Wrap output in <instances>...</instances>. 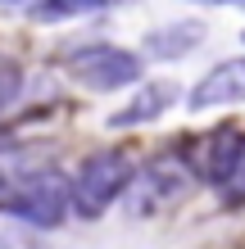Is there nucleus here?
Returning <instances> with one entry per match:
<instances>
[{
  "mask_svg": "<svg viewBox=\"0 0 245 249\" xmlns=\"http://www.w3.org/2000/svg\"><path fill=\"white\" fill-rule=\"evenodd\" d=\"M177 105V86L172 82H150V86H141V91L127 100V105L118 113H109V127H141V123H154V118H164V113Z\"/></svg>",
  "mask_w": 245,
  "mask_h": 249,
  "instance_id": "423d86ee",
  "label": "nucleus"
},
{
  "mask_svg": "<svg viewBox=\"0 0 245 249\" xmlns=\"http://www.w3.org/2000/svg\"><path fill=\"white\" fill-rule=\"evenodd\" d=\"M14 95H19V68H14V64H0V109H5Z\"/></svg>",
  "mask_w": 245,
  "mask_h": 249,
  "instance_id": "9d476101",
  "label": "nucleus"
},
{
  "mask_svg": "<svg viewBox=\"0 0 245 249\" xmlns=\"http://www.w3.org/2000/svg\"><path fill=\"white\" fill-rule=\"evenodd\" d=\"M118 0H37L32 5V18L37 23H59V18H77V14H91V9H109Z\"/></svg>",
  "mask_w": 245,
  "mask_h": 249,
  "instance_id": "6e6552de",
  "label": "nucleus"
},
{
  "mask_svg": "<svg viewBox=\"0 0 245 249\" xmlns=\"http://www.w3.org/2000/svg\"><path fill=\"white\" fill-rule=\"evenodd\" d=\"M223 195H227V204H245V141H241V154H236V163L223 181Z\"/></svg>",
  "mask_w": 245,
  "mask_h": 249,
  "instance_id": "1a4fd4ad",
  "label": "nucleus"
},
{
  "mask_svg": "<svg viewBox=\"0 0 245 249\" xmlns=\"http://www.w3.org/2000/svg\"><path fill=\"white\" fill-rule=\"evenodd\" d=\"M209 5H227V0H209Z\"/></svg>",
  "mask_w": 245,
  "mask_h": 249,
  "instance_id": "f8f14e48",
  "label": "nucleus"
},
{
  "mask_svg": "<svg viewBox=\"0 0 245 249\" xmlns=\"http://www.w3.org/2000/svg\"><path fill=\"white\" fill-rule=\"evenodd\" d=\"M236 100H245V54H232V59L213 64L205 77L195 82V91L186 95V109L191 113H209V109L236 105Z\"/></svg>",
  "mask_w": 245,
  "mask_h": 249,
  "instance_id": "20e7f679",
  "label": "nucleus"
},
{
  "mask_svg": "<svg viewBox=\"0 0 245 249\" xmlns=\"http://www.w3.org/2000/svg\"><path fill=\"white\" fill-rule=\"evenodd\" d=\"M241 141L245 136L232 131V127H218V131H209L205 141H195V150H191L195 177L209 181V186H223L227 172H232V163H236V154H241Z\"/></svg>",
  "mask_w": 245,
  "mask_h": 249,
  "instance_id": "39448f33",
  "label": "nucleus"
},
{
  "mask_svg": "<svg viewBox=\"0 0 245 249\" xmlns=\"http://www.w3.org/2000/svg\"><path fill=\"white\" fill-rule=\"evenodd\" d=\"M68 204H73V186L59 172H32L27 181H19L9 190L5 209L32 227H55V222H64Z\"/></svg>",
  "mask_w": 245,
  "mask_h": 249,
  "instance_id": "f257e3e1",
  "label": "nucleus"
},
{
  "mask_svg": "<svg viewBox=\"0 0 245 249\" xmlns=\"http://www.w3.org/2000/svg\"><path fill=\"white\" fill-rule=\"evenodd\" d=\"M209 27L205 23H195V18H182V23H164V27H154V32L146 36V50L150 54H159V59H182V54H191L200 41H205Z\"/></svg>",
  "mask_w": 245,
  "mask_h": 249,
  "instance_id": "0eeeda50",
  "label": "nucleus"
},
{
  "mask_svg": "<svg viewBox=\"0 0 245 249\" xmlns=\"http://www.w3.org/2000/svg\"><path fill=\"white\" fill-rule=\"evenodd\" d=\"M141 59L136 50H123V46H86L68 59V72L86 86V91H118V86H132L141 77Z\"/></svg>",
  "mask_w": 245,
  "mask_h": 249,
  "instance_id": "7ed1b4c3",
  "label": "nucleus"
},
{
  "mask_svg": "<svg viewBox=\"0 0 245 249\" xmlns=\"http://www.w3.org/2000/svg\"><path fill=\"white\" fill-rule=\"evenodd\" d=\"M0 5H23V0H0Z\"/></svg>",
  "mask_w": 245,
  "mask_h": 249,
  "instance_id": "9b49d317",
  "label": "nucleus"
},
{
  "mask_svg": "<svg viewBox=\"0 0 245 249\" xmlns=\"http://www.w3.org/2000/svg\"><path fill=\"white\" fill-rule=\"evenodd\" d=\"M127 177H132V163H127L123 154H113V150L86 159L82 172H77V181H73V209L82 217H100L113 199L123 195Z\"/></svg>",
  "mask_w": 245,
  "mask_h": 249,
  "instance_id": "f03ea898",
  "label": "nucleus"
}]
</instances>
